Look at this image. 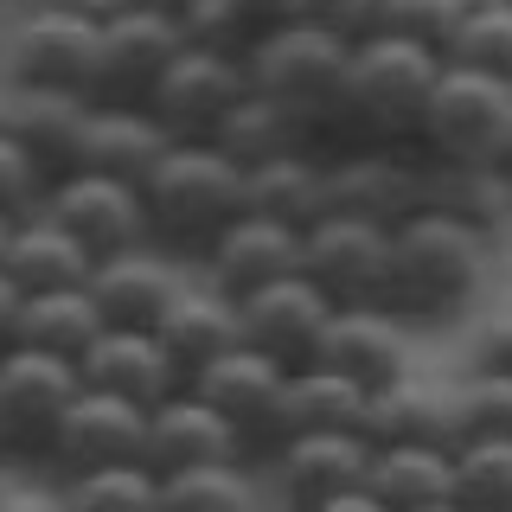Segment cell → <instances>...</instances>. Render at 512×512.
I'll list each match as a JSON object with an SVG mask.
<instances>
[{"mask_svg":"<svg viewBox=\"0 0 512 512\" xmlns=\"http://www.w3.org/2000/svg\"><path fill=\"white\" fill-rule=\"evenodd\" d=\"M436 71H442V58L423 52V45L391 39V32H359L346 77H340V96H333L327 122L308 135V148L340 154V148H359V141H416Z\"/></svg>","mask_w":512,"mask_h":512,"instance_id":"cell-1","label":"cell"},{"mask_svg":"<svg viewBox=\"0 0 512 512\" xmlns=\"http://www.w3.org/2000/svg\"><path fill=\"white\" fill-rule=\"evenodd\" d=\"M487 237L448 212H410L391 224V269H384V314L397 320H455L480 295Z\"/></svg>","mask_w":512,"mask_h":512,"instance_id":"cell-2","label":"cell"},{"mask_svg":"<svg viewBox=\"0 0 512 512\" xmlns=\"http://www.w3.org/2000/svg\"><path fill=\"white\" fill-rule=\"evenodd\" d=\"M141 199H148V237L160 250L199 256L244 212V167L212 141H167L141 180Z\"/></svg>","mask_w":512,"mask_h":512,"instance_id":"cell-3","label":"cell"},{"mask_svg":"<svg viewBox=\"0 0 512 512\" xmlns=\"http://www.w3.org/2000/svg\"><path fill=\"white\" fill-rule=\"evenodd\" d=\"M346 58H352V39L276 13V20H263V26H256V39L244 45V77H250V90L276 96L288 116L314 135V128L327 122L333 96H340Z\"/></svg>","mask_w":512,"mask_h":512,"instance_id":"cell-4","label":"cell"},{"mask_svg":"<svg viewBox=\"0 0 512 512\" xmlns=\"http://www.w3.org/2000/svg\"><path fill=\"white\" fill-rule=\"evenodd\" d=\"M320 160H327V212L372 218L384 231L423 212V148L416 141H359V148Z\"/></svg>","mask_w":512,"mask_h":512,"instance_id":"cell-5","label":"cell"},{"mask_svg":"<svg viewBox=\"0 0 512 512\" xmlns=\"http://www.w3.org/2000/svg\"><path fill=\"white\" fill-rule=\"evenodd\" d=\"M384 269H391V231L372 218L320 212L301 231V276L333 308H384Z\"/></svg>","mask_w":512,"mask_h":512,"instance_id":"cell-6","label":"cell"},{"mask_svg":"<svg viewBox=\"0 0 512 512\" xmlns=\"http://www.w3.org/2000/svg\"><path fill=\"white\" fill-rule=\"evenodd\" d=\"M512 116V84L487 71H468V64H448L429 84L423 122H416V148L436 160H480L500 135V122Z\"/></svg>","mask_w":512,"mask_h":512,"instance_id":"cell-7","label":"cell"},{"mask_svg":"<svg viewBox=\"0 0 512 512\" xmlns=\"http://www.w3.org/2000/svg\"><path fill=\"white\" fill-rule=\"evenodd\" d=\"M39 212L64 224L90 256L128 250L148 237V199H141L135 180H116V173H96V167H64L45 180Z\"/></svg>","mask_w":512,"mask_h":512,"instance_id":"cell-8","label":"cell"},{"mask_svg":"<svg viewBox=\"0 0 512 512\" xmlns=\"http://www.w3.org/2000/svg\"><path fill=\"white\" fill-rule=\"evenodd\" d=\"M282 378L288 365H276L269 352L256 346H224L218 359H205L199 372L186 378V391H199L205 404H212L224 423L237 429V448H244V461H269V448H276V397H282Z\"/></svg>","mask_w":512,"mask_h":512,"instance_id":"cell-9","label":"cell"},{"mask_svg":"<svg viewBox=\"0 0 512 512\" xmlns=\"http://www.w3.org/2000/svg\"><path fill=\"white\" fill-rule=\"evenodd\" d=\"M244 90H250L244 58L205 52V45H180V52L167 58V71L154 77V90H148V103H141V109L167 128V141H205V135H212V122Z\"/></svg>","mask_w":512,"mask_h":512,"instance_id":"cell-10","label":"cell"},{"mask_svg":"<svg viewBox=\"0 0 512 512\" xmlns=\"http://www.w3.org/2000/svg\"><path fill=\"white\" fill-rule=\"evenodd\" d=\"M365 461L372 442L359 429H295L269 448V474L295 506H365Z\"/></svg>","mask_w":512,"mask_h":512,"instance_id":"cell-11","label":"cell"},{"mask_svg":"<svg viewBox=\"0 0 512 512\" xmlns=\"http://www.w3.org/2000/svg\"><path fill=\"white\" fill-rule=\"evenodd\" d=\"M180 52V26L148 7H116L96 26V58H90V103H148L154 77Z\"/></svg>","mask_w":512,"mask_h":512,"instance_id":"cell-12","label":"cell"},{"mask_svg":"<svg viewBox=\"0 0 512 512\" xmlns=\"http://www.w3.org/2000/svg\"><path fill=\"white\" fill-rule=\"evenodd\" d=\"M141 436H148V410L128 404L116 391L77 384L71 404L58 410L52 436H45V461L58 474H84V468H109V461H141Z\"/></svg>","mask_w":512,"mask_h":512,"instance_id":"cell-13","label":"cell"},{"mask_svg":"<svg viewBox=\"0 0 512 512\" xmlns=\"http://www.w3.org/2000/svg\"><path fill=\"white\" fill-rule=\"evenodd\" d=\"M77 391V365L58 359L45 346H20L13 340L0 352V448H20V455H45L58 410Z\"/></svg>","mask_w":512,"mask_h":512,"instance_id":"cell-14","label":"cell"},{"mask_svg":"<svg viewBox=\"0 0 512 512\" xmlns=\"http://www.w3.org/2000/svg\"><path fill=\"white\" fill-rule=\"evenodd\" d=\"M90 58H96V26L71 13L20 7V20L0 39V77L7 84H64L90 90Z\"/></svg>","mask_w":512,"mask_h":512,"instance_id":"cell-15","label":"cell"},{"mask_svg":"<svg viewBox=\"0 0 512 512\" xmlns=\"http://www.w3.org/2000/svg\"><path fill=\"white\" fill-rule=\"evenodd\" d=\"M327 314H333V301L320 295L301 269H288V276L250 288V295H237V333H244V346L269 352L276 365H308L314 346H320Z\"/></svg>","mask_w":512,"mask_h":512,"instance_id":"cell-16","label":"cell"},{"mask_svg":"<svg viewBox=\"0 0 512 512\" xmlns=\"http://www.w3.org/2000/svg\"><path fill=\"white\" fill-rule=\"evenodd\" d=\"M199 269H205L212 288H224V295L237 301V295H250V288L288 276V269H301V231L263 218V212H237L212 244L199 250Z\"/></svg>","mask_w":512,"mask_h":512,"instance_id":"cell-17","label":"cell"},{"mask_svg":"<svg viewBox=\"0 0 512 512\" xmlns=\"http://www.w3.org/2000/svg\"><path fill=\"white\" fill-rule=\"evenodd\" d=\"M77 384H96V391H116L128 404H160V397L180 391V365L167 359V346L154 340V327H116L109 320L96 340L77 352Z\"/></svg>","mask_w":512,"mask_h":512,"instance_id":"cell-18","label":"cell"},{"mask_svg":"<svg viewBox=\"0 0 512 512\" xmlns=\"http://www.w3.org/2000/svg\"><path fill=\"white\" fill-rule=\"evenodd\" d=\"M205 461H244L237 429L205 404L199 391H173L148 404V436H141V468L154 474H180V468H205Z\"/></svg>","mask_w":512,"mask_h":512,"instance_id":"cell-19","label":"cell"},{"mask_svg":"<svg viewBox=\"0 0 512 512\" xmlns=\"http://www.w3.org/2000/svg\"><path fill=\"white\" fill-rule=\"evenodd\" d=\"M308 365H327V372L352 378L359 391H378L384 378L410 372V346H404V320L384 308H333L327 327H320V346Z\"/></svg>","mask_w":512,"mask_h":512,"instance_id":"cell-20","label":"cell"},{"mask_svg":"<svg viewBox=\"0 0 512 512\" xmlns=\"http://www.w3.org/2000/svg\"><path fill=\"white\" fill-rule=\"evenodd\" d=\"M90 122V90H64V84H7L0 96V128L39 160L45 173H64L77 154V135Z\"/></svg>","mask_w":512,"mask_h":512,"instance_id":"cell-21","label":"cell"},{"mask_svg":"<svg viewBox=\"0 0 512 512\" xmlns=\"http://www.w3.org/2000/svg\"><path fill=\"white\" fill-rule=\"evenodd\" d=\"M173 288H180V269L154 237L90 263V295L103 308V320H116V327H154V314L173 301Z\"/></svg>","mask_w":512,"mask_h":512,"instance_id":"cell-22","label":"cell"},{"mask_svg":"<svg viewBox=\"0 0 512 512\" xmlns=\"http://www.w3.org/2000/svg\"><path fill=\"white\" fill-rule=\"evenodd\" d=\"M365 442H442L455 448V384H429L416 372L384 378L378 391H365L359 410Z\"/></svg>","mask_w":512,"mask_h":512,"instance_id":"cell-23","label":"cell"},{"mask_svg":"<svg viewBox=\"0 0 512 512\" xmlns=\"http://www.w3.org/2000/svg\"><path fill=\"white\" fill-rule=\"evenodd\" d=\"M154 340L167 346V359L180 365V378H192L205 359H218L224 346H237V301L212 282H180L173 301L154 314Z\"/></svg>","mask_w":512,"mask_h":512,"instance_id":"cell-24","label":"cell"},{"mask_svg":"<svg viewBox=\"0 0 512 512\" xmlns=\"http://www.w3.org/2000/svg\"><path fill=\"white\" fill-rule=\"evenodd\" d=\"M448 455L442 442H372L365 461V506L372 512H436L448 506Z\"/></svg>","mask_w":512,"mask_h":512,"instance_id":"cell-25","label":"cell"},{"mask_svg":"<svg viewBox=\"0 0 512 512\" xmlns=\"http://www.w3.org/2000/svg\"><path fill=\"white\" fill-rule=\"evenodd\" d=\"M167 148V128H160L148 109L135 103H90V122L77 135L71 167H96V173H116V180H148L154 154Z\"/></svg>","mask_w":512,"mask_h":512,"instance_id":"cell-26","label":"cell"},{"mask_svg":"<svg viewBox=\"0 0 512 512\" xmlns=\"http://www.w3.org/2000/svg\"><path fill=\"white\" fill-rule=\"evenodd\" d=\"M244 212H263L276 224L308 231L327 212V160L314 148H288V154H269L256 167H244Z\"/></svg>","mask_w":512,"mask_h":512,"instance_id":"cell-27","label":"cell"},{"mask_svg":"<svg viewBox=\"0 0 512 512\" xmlns=\"http://www.w3.org/2000/svg\"><path fill=\"white\" fill-rule=\"evenodd\" d=\"M90 263H96V256L77 244L64 224L45 218L39 205L13 218L7 244H0V269L13 276L20 295H32V288H64V282H90Z\"/></svg>","mask_w":512,"mask_h":512,"instance_id":"cell-28","label":"cell"},{"mask_svg":"<svg viewBox=\"0 0 512 512\" xmlns=\"http://www.w3.org/2000/svg\"><path fill=\"white\" fill-rule=\"evenodd\" d=\"M423 212H448L461 224H474L480 237L512 224V186L487 160H436L423 154Z\"/></svg>","mask_w":512,"mask_h":512,"instance_id":"cell-29","label":"cell"},{"mask_svg":"<svg viewBox=\"0 0 512 512\" xmlns=\"http://www.w3.org/2000/svg\"><path fill=\"white\" fill-rule=\"evenodd\" d=\"M103 327L109 320H103V308H96L90 282H64V288H32V295H20V346H45V352H58V359L77 365V352H84Z\"/></svg>","mask_w":512,"mask_h":512,"instance_id":"cell-30","label":"cell"},{"mask_svg":"<svg viewBox=\"0 0 512 512\" xmlns=\"http://www.w3.org/2000/svg\"><path fill=\"white\" fill-rule=\"evenodd\" d=\"M359 410H365V391L352 378L327 372V365H288L276 397V442L295 436V429H359Z\"/></svg>","mask_w":512,"mask_h":512,"instance_id":"cell-31","label":"cell"},{"mask_svg":"<svg viewBox=\"0 0 512 512\" xmlns=\"http://www.w3.org/2000/svg\"><path fill=\"white\" fill-rule=\"evenodd\" d=\"M212 148H224L237 160V167H256V160H269V154H288V148H308V128H301L288 109L276 103V96H263V90H244L231 109L212 122Z\"/></svg>","mask_w":512,"mask_h":512,"instance_id":"cell-32","label":"cell"},{"mask_svg":"<svg viewBox=\"0 0 512 512\" xmlns=\"http://www.w3.org/2000/svg\"><path fill=\"white\" fill-rule=\"evenodd\" d=\"M448 506L512 512V436H461L448 455Z\"/></svg>","mask_w":512,"mask_h":512,"instance_id":"cell-33","label":"cell"},{"mask_svg":"<svg viewBox=\"0 0 512 512\" xmlns=\"http://www.w3.org/2000/svg\"><path fill=\"white\" fill-rule=\"evenodd\" d=\"M250 461H205V468L160 474V506L167 512H244L256 500Z\"/></svg>","mask_w":512,"mask_h":512,"instance_id":"cell-34","label":"cell"},{"mask_svg":"<svg viewBox=\"0 0 512 512\" xmlns=\"http://www.w3.org/2000/svg\"><path fill=\"white\" fill-rule=\"evenodd\" d=\"M64 500L84 512H148L160 506V474L141 461H109V468L64 474Z\"/></svg>","mask_w":512,"mask_h":512,"instance_id":"cell-35","label":"cell"},{"mask_svg":"<svg viewBox=\"0 0 512 512\" xmlns=\"http://www.w3.org/2000/svg\"><path fill=\"white\" fill-rule=\"evenodd\" d=\"M173 26H180V45H205V52L244 58V45L256 39L263 13H256L250 0H186V7L173 13Z\"/></svg>","mask_w":512,"mask_h":512,"instance_id":"cell-36","label":"cell"},{"mask_svg":"<svg viewBox=\"0 0 512 512\" xmlns=\"http://www.w3.org/2000/svg\"><path fill=\"white\" fill-rule=\"evenodd\" d=\"M442 58L512 84V0H500V7H487V13H468V20L455 26V39H448Z\"/></svg>","mask_w":512,"mask_h":512,"instance_id":"cell-37","label":"cell"},{"mask_svg":"<svg viewBox=\"0 0 512 512\" xmlns=\"http://www.w3.org/2000/svg\"><path fill=\"white\" fill-rule=\"evenodd\" d=\"M455 436H512V372H468L455 384Z\"/></svg>","mask_w":512,"mask_h":512,"instance_id":"cell-38","label":"cell"},{"mask_svg":"<svg viewBox=\"0 0 512 512\" xmlns=\"http://www.w3.org/2000/svg\"><path fill=\"white\" fill-rule=\"evenodd\" d=\"M455 7L448 0H372V32H391V39H410L423 52H448L455 39Z\"/></svg>","mask_w":512,"mask_h":512,"instance_id":"cell-39","label":"cell"},{"mask_svg":"<svg viewBox=\"0 0 512 512\" xmlns=\"http://www.w3.org/2000/svg\"><path fill=\"white\" fill-rule=\"evenodd\" d=\"M45 180H52V173H45L39 160H32L20 141H13L7 128H0V212H7V218L32 212V205L45 199Z\"/></svg>","mask_w":512,"mask_h":512,"instance_id":"cell-40","label":"cell"},{"mask_svg":"<svg viewBox=\"0 0 512 512\" xmlns=\"http://www.w3.org/2000/svg\"><path fill=\"white\" fill-rule=\"evenodd\" d=\"M276 13H288V20H308V26H327V32H340V39L372 32V0H282Z\"/></svg>","mask_w":512,"mask_h":512,"instance_id":"cell-41","label":"cell"},{"mask_svg":"<svg viewBox=\"0 0 512 512\" xmlns=\"http://www.w3.org/2000/svg\"><path fill=\"white\" fill-rule=\"evenodd\" d=\"M468 365H474V372H512V314H493L487 327L474 333Z\"/></svg>","mask_w":512,"mask_h":512,"instance_id":"cell-42","label":"cell"},{"mask_svg":"<svg viewBox=\"0 0 512 512\" xmlns=\"http://www.w3.org/2000/svg\"><path fill=\"white\" fill-rule=\"evenodd\" d=\"M20 7H45V13H71V20L103 26L109 13H116V0H20Z\"/></svg>","mask_w":512,"mask_h":512,"instance_id":"cell-43","label":"cell"},{"mask_svg":"<svg viewBox=\"0 0 512 512\" xmlns=\"http://www.w3.org/2000/svg\"><path fill=\"white\" fill-rule=\"evenodd\" d=\"M13 340H20V288H13V276L0 269V352Z\"/></svg>","mask_w":512,"mask_h":512,"instance_id":"cell-44","label":"cell"},{"mask_svg":"<svg viewBox=\"0 0 512 512\" xmlns=\"http://www.w3.org/2000/svg\"><path fill=\"white\" fill-rule=\"evenodd\" d=\"M480 160H487V167H493V173H500V180L512 186V116L500 122V135H493V148L480 154Z\"/></svg>","mask_w":512,"mask_h":512,"instance_id":"cell-45","label":"cell"},{"mask_svg":"<svg viewBox=\"0 0 512 512\" xmlns=\"http://www.w3.org/2000/svg\"><path fill=\"white\" fill-rule=\"evenodd\" d=\"M116 7H148V13H167V20H173L186 0H116Z\"/></svg>","mask_w":512,"mask_h":512,"instance_id":"cell-46","label":"cell"},{"mask_svg":"<svg viewBox=\"0 0 512 512\" xmlns=\"http://www.w3.org/2000/svg\"><path fill=\"white\" fill-rule=\"evenodd\" d=\"M455 7V20H468V13H487V7H500V0H448Z\"/></svg>","mask_w":512,"mask_h":512,"instance_id":"cell-47","label":"cell"},{"mask_svg":"<svg viewBox=\"0 0 512 512\" xmlns=\"http://www.w3.org/2000/svg\"><path fill=\"white\" fill-rule=\"evenodd\" d=\"M13 500V474H7V448H0V506Z\"/></svg>","mask_w":512,"mask_h":512,"instance_id":"cell-48","label":"cell"},{"mask_svg":"<svg viewBox=\"0 0 512 512\" xmlns=\"http://www.w3.org/2000/svg\"><path fill=\"white\" fill-rule=\"evenodd\" d=\"M250 7L263 13V20H276V7H282V0H250Z\"/></svg>","mask_w":512,"mask_h":512,"instance_id":"cell-49","label":"cell"},{"mask_svg":"<svg viewBox=\"0 0 512 512\" xmlns=\"http://www.w3.org/2000/svg\"><path fill=\"white\" fill-rule=\"evenodd\" d=\"M7 231H13V218H7V212H0V244H7Z\"/></svg>","mask_w":512,"mask_h":512,"instance_id":"cell-50","label":"cell"},{"mask_svg":"<svg viewBox=\"0 0 512 512\" xmlns=\"http://www.w3.org/2000/svg\"><path fill=\"white\" fill-rule=\"evenodd\" d=\"M0 96H7V77H0Z\"/></svg>","mask_w":512,"mask_h":512,"instance_id":"cell-51","label":"cell"},{"mask_svg":"<svg viewBox=\"0 0 512 512\" xmlns=\"http://www.w3.org/2000/svg\"><path fill=\"white\" fill-rule=\"evenodd\" d=\"M0 7H7V0H0Z\"/></svg>","mask_w":512,"mask_h":512,"instance_id":"cell-52","label":"cell"}]
</instances>
